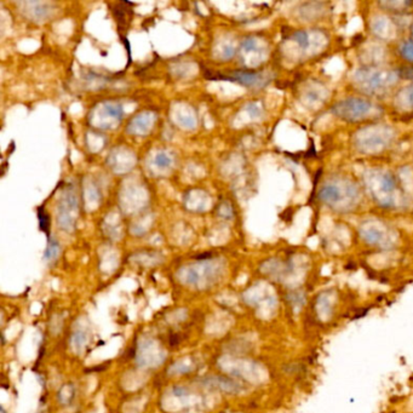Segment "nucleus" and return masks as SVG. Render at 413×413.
Returning <instances> with one entry per match:
<instances>
[{"label": "nucleus", "mask_w": 413, "mask_h": 413, "mask_svg": "<svg viewBox=\"0 0 413 413\" xmlns=\"http://www.w3.org/2000/svg\"><path fill=\"white\" fill-rule=\"evenodd\" d=\"M38 218H39L40 229L47 235V240H50V216L44 207H38Z\"/></svg>", "instance_id": "nucleus-4"}, {"label": "nucleus", "mask_w": 413, "mask_h": 413, "mask_svg": "<svg viewBox=\"0 0 413 413\" xmlns=\"http://www.w3.org/2000/svg\"><path fill=\"white\" fill-rule=\"evenodd\" d=\"M295 40L298 42V45L302 49H307L309 46V39H308V34L305 32H297L295 34Z\"/></svg>", "instance_id": "nucleus-8"}, {"label": "nucleus", "mask_w": 413, "mask_h": 413, "mask_svg": "<svg viewBox=\"0 0 413 413\" xmlns=\"http://www.w3.org/2000/svg\"><path fill=\"white\" fill-rule=\"evenodd\" d=\"M155 164L157 165L159 167H169L170 164H171V160H170V157H167L166 154H157V157H155Z\"/></svg>", "instance_id": "nucleus-9"}, {"label": "nucleus", "mask_w": 413, "mask_h": 413, "mask_svg": "<svg viewBox=\"0 0 413 413\" xmlns=\"http://www.w3.org/2000/svg\"><path fill=\"white\" fill-rule=\"evenodd\" d=\"M372 103L362 98H347L339 102L334 108V113L345 120H357L367 115L372 109Z\"/></svg>", "instance_id": "nucleus-1"}, {"label": "nucleus", "mask_w": 413, "mask_h": 413, "mask_svg": "<svg viewBox=\"0 0 413 413\" xmlns=\"http://www.w3.org/2000/svg\"><path fill=\"white\" fill-rule=\"evenodd\" d=\"M317 195H319V199L321 200L322 202L330 205V206L342 205L340 202H343L344 197L352 202H355V200H356V197L343 195V188L338 186V183H334V182H329V183H326L325 186H322Z\"/></svg>", "instance_id": "nucleus-2"}, {"label": "nucleus", "mask_w": 413, "mask_h": 413, "mask_svg": "<svg viewBox=\"0 0 413 413\" xmlns=\"http://www.w3.org/2000/svg\"><path fill=\"white\" fill-rule=\"evenodd\" d=\"M107 112L109 113V114H112L113 117H115V118H120L121 117V114H122V111H121V108H120L119 106H109V107H107Z\"/></svg>", "instance_id": "nucleus-10"}, {"label": "nucleus", "mask_w": 413, "mask_h": 413, "mask_svg": "<svg viewBox=\"0 0 413 413\" xmlns=\"http://www.w3.org/2000/svg\"><path fill=\"white\" fill-rule=\"evenodd\" d=\"M85 340H86V336H85L84 332L77 331L73 334V337H72V344H73L75 349L80 350L82 348V345H84Z\"/></svg>", "instance_id": "nucleus-6"}, {"label": "nucleus", "mask_w": 413, "mask_h": 413, "mask_svg": "<svg viewBox=\"0 0 413 413\" xmlns=\"http://www.w3.org/2000/svg\"><path fill=\"white\" fill-rule=\"evenodd\" d=\"M59 250L61 249H59V242L54 241V240L51 239L47 240V247L44 254V258L46 259V261H52V259H55L59 255Z\"/></svg>", "instance_id": "nucleus-5"}, {"label": "nucleus", "mask_w": 413, "mask_h": 413, "mask_svg": "<svg viewBox=\"0 0 413 413\" xmlns=\"http://www.w3.org/2000/svg\"><path fill=\"white\" fill-rule=\"evenodd\" d=\"M389 77H385L383 73L379 72H365L364 73V81L367 85V89L375 90L379 89L382 85H384L388 81Z\"/></svg>", "instance_id": "nucleus-3"}, {"label": "nucleus", "mask_w": 413, "mask_h": 413, "mask_svg": "<svg viewBox=\"0 0 413 413\" xmlns=\"http://www.w3.org/2000/svg\"><path fill=\"white\" fill-rule=\"evenodd\" d=\"M401 55L409 61L413 62V41H406L401 46Z\"/></svg>", "instance_id": "nucleus-7"}]
</instances>
